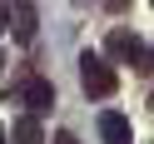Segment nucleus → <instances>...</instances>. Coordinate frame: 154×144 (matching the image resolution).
Masks as SVG:
<instances>
[{"label": "nucleus", "mask_w": 154, "mask_h": 144, "mask_svg": "<svg viewBox=\"0 0 154 144\" xmlns=\"http://www.w3.org/2000/svg\"><path fill=\"white\" fill-rule=\"evenodd\" d=\"M10 104H25V109H30V119H40V114L55 104V84L40 80V75H20V80L10 84Z\"/></svg>", "instance_id": "nucleus-1"}, {"label": "nucleus", "mask_w": 154, "mask_h": 144, "mask_svg": "<svg viewBox=\"0 0 154 144\" xmlns=\"http://www.w3.org/2000/svg\"><path fill=\"white\" fill-rule=\"evenodd\" d=\"M80 84L94 100H109V94L119 90V75H114L109 60H100V55H80Z\"/></svg>", "instance_id": "nucleus-2"}, {"label": "nucleus", "mask_w": 154, "mask_h": 144, "mask_svg": "<svg viewBox=\"0 0 154 144\" xmlns=\"http://www.w3.org/2000/svg\"><path fill=\"white\" fill-rule=\"evenodd\" d=\"M104 50H109V55H114L119 65H134V70H149V50H144V40H139L134 30H109Z\"/></svg>", "instance_id": "nucleus-3"}, {"label": "nucleus", "mask_w": 154, "mask_h": 144, "mask_svg": "<svg viewBox=\"0 0 154 144\" xmlns=\"http://www.w3.org/2000/svg\"><path fill=\"white\" fill-rule=\"evenodd\" d=\"M100 134H104V144H134V124H129V114H119V109L100 114Z\"/></svg>", "instance_id": "nucleus-4"}, {"label": "nucleus", "mask_w": 154, "mask_h": 144, "mask_svg": "<svg viewBox=\"0 0 154 144\" xmlns=\"http://www.w3.org/2000/svg\"><path fill=\"white\" fill-rule=\"evenodd\" d=\"M10 144H45V129H40V119H30V114H25V119L10 129Z\"/></svg>", "instance_id": "nucleus-5"}, {"label": "nucleus", "mask_w": 154, "mask_h": 144, "mask_svg": "<svg viewBox=\"0 0 154 144\" xmlns=\"http://www.w3.org/2000/svg\"><path fill=\"white\" fill-rule=\"evenodd\" d=\"M10 25H15L20 40H35V10H30V5H15V10H10Z\"/></svg>", "instance_id": "nucleus-6"}, {"label": "nucleus", "mask_w": 154, "mask_h": 144, "mask_svg": "<svg viewBox=\"0 0 154 144\" xmlns=\"http://www.w3.org/2000/svg\"><path fill=\"white\" fill-rule=\"evenodd\" d=\"M0 30H10V5H0Z\"/></svg>", "instance_id": "nucleus-7"}, {"label": "nucleus", "mask_w": 154, "mask_h": 144, "mask_svg": "<svg viewBox=\"0 0 154 144\" xmlns=\"http://www.w3.org/2000/svg\"><path fill=\"white\" fill-rule=\"evenodd\" d=\"M55 144H80V139H75V134H55Z\"/></svg>", "instance_id": "nucleus-8"}, {"label": "nucleus", "mask_w": 154, "mask_h": 144, "mask_svg": "<svg viewBox=\"0 0 154 144\" xmlns=\"http://www.w3.org/2000/svg\"><path fill=\"white\" fill-rule=\"evenodd\" d=\"M149 70H154V50H149Z\"/></svg>", "instance_id": "nucleus-9"}, {"label": "nucleus", "mask_w": 154, "mask_h": 144, "mask_svg": "<svg viewBox=\"0 0 154 144\" xmlns=\"http://www.w3.org/2000/svg\"><path fill=\"white\" fill-rule=\"evenodd\" d=\"M0 70H5V55H0Z\"/></svg>", "instance_id": "nucleus-10"}, {"label": "nucleus", "mask_w": 154, "mask_h": 144, "mask_svg": "<svg viewBox=\"0 0 154 144\" xmlns=\"http://www.w3.org/2000/svg\"><path fill=\"white\" fill-rule=\"evenodd\" d=\"M0 144H5V129H0Z\"/></svg>", "instance_id": "nucleus-11"}, {"label": "nucleus", "mask_w": 154, "mask_h": 144, "mask_svg": "<svg viewBox=\"0 0 154 144\" xmlns=\"http://www.w3.org/2000/svg\"><path fill=\"white\" fill-rule=\"evenodd\" d=\"M149 109H154V94H149Z\"/></svg>", "instance_id": "nucleus-12"}]
</instances>
